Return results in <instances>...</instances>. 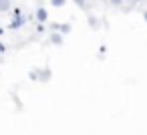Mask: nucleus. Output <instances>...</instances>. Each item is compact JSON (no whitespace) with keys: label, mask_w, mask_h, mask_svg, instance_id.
<instances>
[{"label":"nucleus","mask_w":147,"mask_h":135,"mask_svg":"<svg viewBox=\"0 0 147 135\" xmlns=\"http://www.w3.org/2000/svg\"><path fill=\"white\" fill-rule=\"evenodd\" d=\"M12 6V0H0V12H8Z\"/></svg>","instance_id":"39448f33"},{"label":"nucleus","mask_w":147,"mask_h":135,"mask_svg":"<svg viewBox=\"0 0 147 135\" xmlns=\"http://www.w3.org/2000/svg\"><path fill=\"white\" fill-rule=\"evenodd\" d=\"M51 77H53V71H51L49 67H45V69H38V81H40V83H47V81H51Z\"/></svg>","instance_id":"f03ea898"},{"label":"nucleus","mask_w":147,"mask_h":135,"mask_svg":"<svg viewBox=\"0 0 147 135\" xmlns=\"http://www.w3.org/2000/svg\"><path fill=\"white\" fill-rule=\"evenodd\" d=\"M51 4H53V6H57V8H61V6H65V4H67V0H51Z\"/></svg>","instance_id":"0eeeda50"},{"label":"nucleus","mask_w":147,"mask_h":135,"mask_svg":"<svg viewBox=\"0 0 147 135\" xmlns=\"http://www.w3.org/2000/svg\"><path fill=\"white\" fill-rule=\"evenodd\" d=\"M75 4H77L79 8H83V10H87V0H75Z\"/></svg>","instance_id":"1a4fd4ad"},{"label":"nucleus","mask_w":147,"mask_h":135,"mask_svg":"<svg viewBox=\"0 0 147 135\" xmlns=\"http://www.w3.org/2000/svg\"><path fill=\"white\" fill-rule=\"evenodd\" d=\"M61 34H69L71 32V24H61V30H59Z\"/></svg>","instance_id":"6e6552de"},{"label":"nucleus","mask_w":147,"mask_h":135,"mask_svg":"<svg viewBox=\"0 0 147 135\" xmlns=\"http://www.w3.org/2000/svg\"><path fill=\"white\" fill-rule=\"evenodd\" d=\"M143 18H145V20H147V12H143Z\"/></svg>","instance_id":"f8f14e48"},{"label":"nucleus","mask_w":147,"mask_h":135,"mask_svg":"<svg viewBox=\"0 0 147 135\" xmlns=\"http://www.w3.org/2000/svg\"><path fill=\"white\" fill-rule=\"evenodd\" d=\"M109 2H111L113 6H121V4H123V0H109Z\"/></svg>","instance_id":"9b49d317"},{"label":"nucleus","mask_w":147,"mask_h":135,"mask_svg":"<svg viewBox=\"0 0 147 135\" xmlns=\"http://www.w3.org/2000/svg\"><path fill=\"white\" fill-rule=\"evenodd\" d=\"M89 26H91V28H95V30H97V28H99V20H97V18H95V16H89Z\"/></svg>","instance_id":"423d86ee"},{"label":"nucleus","mask_w":147,"mask_h":135,"mask_svg":"<svg viewBox=\"0 0 147 135\" xmlns=\"http://www.w3.org/2000/svg\"><path fill=\"white\" fill-rule=\"evenodd\" d=\"M22 24H24V16H22V12H20V10H14V16H12L8 28H10V30H16V28H20Z\"/></svg>","instance_id":"f257e3e1"},{"label":"nucleus","mask_w":147,"mask_h":135,"mask_svg":"<svg viewBox=\"0 0 147 135\" xmlns=\"http://www.w3.org/2000/svg\"><path fill=\"white\" fill-rule=\"evenodd\" d=\"M63 41H65V38H63V34H61V32H53V34H51V43H53V45L61 47V45H63Z\"/></svg>","instance_id":"20e7f679"},{"label":"nucleus","mask_w":147,"mask_h":135,"mask_svg":"<svg viewBox=\"0 0 147 135\" xmlns=\"http://www.w3.org/2000/svg\"><path fill=\"white\" fill-rule=\"evenodd\" d=\"M36 20H38L40 24L49 20V12H47V8H42V6H40V8L36 10Z\"/></svg>","instance_id":"7ed1b4c3"},{"label":"nucleus","mask_w":147,"mask_h":135,"mask_svg":"<svg viewBox=\"0 0 147 135\" xmlns=\"http://www.w3.org/2000/svg\"><path fill=\"white\" fill-rule=\"evenodd\" d=\"M133 2H135V4H137V2H141V0H133Z\"/></svg>","instance_id":"ddd939ff"},{"label":"nucleus","mask_w":147,"mask_h":135,"mask_svg":"<svg viewBox=\"0 0 147 135\" xmlns=\"http://www.w3.org/2000/svg\"><path fill=\"white\" fill-rule=\"evenodd\" d=\"M28 77H30L32 81H38V69H34V71H32V73H30Z\"/></svg>","instance_id":"9d476101"}]
</instances>
